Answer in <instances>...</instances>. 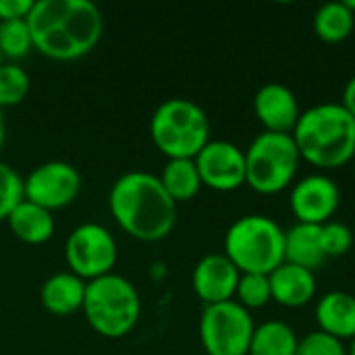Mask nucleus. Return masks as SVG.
<instances>
[{
	"label": "nucleus",
	"instance_id": "f257e3e1",
	"mask_svg": "<svg viewBox=\"0 0 355 355\" xmlns=\"http://www.w3.org/2000/svg\"><path fill=\"white\" fill-rule=\"evenodd\" d=\"M27 25L42 56L77 60L98 46L104 17L92 0H35Z\"/></svg>",
	"mask_w": 355,
	"mask_h": 355
},
{
	"label": "nucleus",
	"instance_id": "f03ea898",
	"mask_svg": "<svg viewBox=\"0 0 355 355\" xmlns=\"http://www.w3.org/2000/svg\"><path fill=\"white\" fill-rule=\"evenodd\" d=\"M114 223L133 239L160 241L177 223V202L166 193L160 179L146 171L121 175L108 193Z\"/></svg>",
	"mask_w": 355,
	"mask_h": 355
},
{
	"label": "nucleus",
	"instance_id": "7ed1b4c3",
	"mask_svg": "<svg viewBox=\"0 0 355 355\" xmlns=\"http://www.w3.org/2000/svg\"><path fill=\"white\" fill-rule=\"evenodd\" d=\"M293 139L310 164L333 171L355 156V119L341 102H322L302 112Z\"/></svg>",
	"mask_w": 355,
	"mask_h": 355
},
{
	"label": "nucleus",
	"instance_id": "20e7f679",
	"mask_svg": "<svg viewBox=\"0 0 355 355\" xmlns=\"http://www.w3.org/2000/svg\"><path fill=\"white\" fill-rule=\"evenodd\" d=\"M81 310L87 324L100 337L121 339L139 322L141 297L129 279L110 272L87 281Z\"/></svg>",
	"mask_w": 355,
	"mask_h": 355
},
{
	"label": "nucleus",
	"instance_id": "39448f33",
	"mask_svg": "<svg viewBox=\"0 0 355 355\" xmlns=\"http://www.w3.org/2000/svg\"><path fill=\"white\" fill-rule=\"evenodd\" d=\"M223 254L239 272L270 275L285 262V229L266 214H245L227 229Z\"/></svg>",
	"mask_w": 355,
	"mask_h": 355
},
{
	"label": "nucleus",
	"instance_id": "423d86ee",
	"mask_svg": "<svg viewBox=\"0 0 355 355\" xmlns=\"http://www.w3.org/2000/svg\"><path fill=\"white\" fill-rule=\"evenodd\" d=\"M150 137L168 160L196 158L210 141V121L193 100L168 98L150 119Z\"/></svg>",
	"mask_w": 355,
	"mask_h": 355
},
{
	"label": "nucleus",
	"instance_id": "0eeeda50",
	"mask_svg": "<svg viewBox=\"0 0 355 355\" xmlns=\"http://www.w3.org/2000/svg\"><path fill=\"white\" fill-rule=\"evenodd\" d=\"M300 160L291 133L262 131L245 150V183L258 193H279L293 183Z\"/></svg>",
	"mask_w": 355,
	"mask_h": 355
},
{
	"label": "nucleus",
	"instance_id": "6e6552de",
	"mask_svg": "<svg viewBox=\"0 0 355 355\" xmlns=\"http://www.w3.org/2000/svg\"><path fill=\"white\" fill-rule=\"evenodd\" d=\"M256 324L239 302L206 306L200 316V341L208 355H248Z\"/></svg>",
	"mask_w": 355,
	"mask_h": 355
},
{
	"label": "nucleus",
	"instance_id": "1a4fd4ad",
	"mask_svg": "<svg viewBox=\"0 0 355 355\" xmlns=\"http://www.w3.org/2000/svg\"><path fill=\"white\" fill-rule=\"evenodd\" d=\"M64 260L69 270L85 283L100 279L110 275L116 266V239L106 227L98 223H83L69 233L64 243Z\"/></svg>",
	"mask_w": 355,
	"mask_h": 355
},
{
	"label": "nucleus",
	"instance_id": "9d476101",
	"mask_svg": "<svg viewBox=\"0 0 355 355\" xmlns=\"http://www.w3.org/2000/svg\"><path fill=\"white\" fill-rule=\"evenodd\" d=\"M81 185V173L73 164L64 160H48L23 179V193L27 202L54 212L73 204Z\"/></svg>",
	"mask_w": 355,
	"mask_h": 355
},
{
	"label": "nucleus",
	"instance_id": "9b49d317",
	"mask_svg": "<svg viewBox=\"0 0 355 355\" xmlns=\"http://www.w3.org/2000/svg\"><path fill=\"white\" fill-rule=\"evenodd\" d=\"M202 185L214 191H235L245 185V150L227 139H210L193 158Z\"/></svg>",
	"mask_w": 355,
	"mask_h": 355
},
{
	"label": "nucleus",
	"instance_id": "f8f14e48",
	"mask_svg": "<svg viewBox=\"0 0 355 355\" xmlns=\"http://www.w3.org/2000/svg\"><path fill=\"white\" fill-rule=\"evenodd\" d=\"M289 204L297 223L324 225L333 218L341 204V189L331 177L314 173L293 185Z\"/></svg>",
	"mask_w": 355,
	"mask_h": 355
},
{
	"label": "nucleus",
	"instance_id": "ddd939ff",
	"mask_svg": "<svg viewBox=\"0 0 355 355\" xmlns=\"http://www.w3.org/2000/svg\"><path fill=\"white\" fill-rule=\"evenodd\" d=\"M254 112L264 125V131L272 133H293L302 116L295 92L281 81H268L258 87L254 96Z\"/></svg>",
	"mask_w": 355,
	"mask_h": 355
},
{
	"label": "nucleus",
	"instance_id": "4468645a",
	"mask_svg": "<svg viewBox=\"0 0 355 355\" xmlns=\"http://www.w3.org/2000/svg\"><path fill=\"white\" fill-rule=\"evenodd\" d=\"M241 272L225 254L204 256L191 272V287L196 295L206 304H223L235 300Z\"/></svg>",
	"mask_w": 355,
	"mask_h": 355
},
{
	"label": "nucleus",
	"instance_id": "2eb2a0df",
	"mask_svg": "<svg viewBox=\"0 0 355 355\" xmlns=\"http://www.w3.org/2000/svg\"><path fill=\"white\" fill-rule=\"evenodd\" d=\"M272 300L285 308H302L316 295V277L312 270L283 262L270 275Z\"/></svg>",
	"mask_w": 355,
	"mask_h": 355
},
{
	"label": "nucleus",
	"instance_id": "dca6fc26",
	"mask_svg": "<svg viewBox=\"0 0 355 355\" xmlns=\"http://www.w3.org/2000/svg\"><path fill=\"white\" fill-rule=\"evenodd\" d=\"M318 331L339 341L355 339V297L347 291H329L316 304Z\"/></svg>",
	"mask_w": 355,
	"mask_h": 355
},
{
	"label": "nucleus",
	"instance_id": "f3484780",
	"mask_svg": "<svg viewBox=\"0 0 355 355\" xmlns=\"http://www.w3.org/2000/svg\"><path fill=\"white\" fill-rule=\"evenodd\" d=\"M85 285L87 283L71 270L54 272L44 281L40 289V302L44 310L54 316H71L83 308Z\"/></svg>",
	"mask_w": 355,
	"mask_h": 355
},
{
	"label": "nucleus",
	"instance_id": "a211bd4d",
	"mask_svg": "<svg viewBox=\"0 0 355 355\" xmlns=\"http://www.w3.org/2000/svg\"><path fill=\"white\" fill-rule=\"evenodd\" d=\"M327 252L322 243V225L295 223L285 231V262L318 270L327 262Z\"/></svg>",
	"mask_w": 355,
	"mask_h": 355
},
{
	"label": "nucleus",
	"instance_id": "6ab92c4d",
	"mask_svg": "<svg viewBox=\"0 0 355 355\" xmlns=\"http://www.w3.org/2000/svg\"><path fill=\"white\" fill-rule=\"evenodd\" d=\"M10 233L27 243V245H42L54 235V216L50 210L23 200L6 218Z\"/></svg>",
	"mask_w": 355,
	"mask_h": 355
},
{
	"label": "nucleus",
	"instance_id": "aec40b11",
	"mask_svg": "<svg viewBox=\"0 0 355 355\" xmlns=\"http://www.w3.org/2000/svg\"><path fill=\"white\" fill-rule=\"evenodd\" d=\"M166 193L177 202L193 200L202 189V179L193 158H171L166 160L162 173L158 175Z\"/></svg>",
	"mask_w": 355,
	"mask_h": 355
},
{
	"label": "nucleus",
	"instance_id": "412c9836",
	"mask_svg": "<svg viewBox=\"0 0 355 355\" xmlns=\"http://www.w3.org/2000/svg\"><path fill=\"white\" fill-rule=\"evenodd\" d=\"M300 339L283 320H266L256 327L248 355H295Z\"/></svg>",
	"mask_w": 355,
	"mask_h": 355
},
{
	"label": "nucleus",
	"instance_id": "4be33fe9",
	"mask_svg": "<svg viewBox=\"0 0 355 355\" xmlns=\"http://www.w3.org/2000/svg\"><path fill=\"white\" fill-rule=\"evenodd\" d=\"M355 27V15L343 0L324 2L314 12V31L322 42L337 44L349 37Z\"/></svg>",
	"mask_w": 355,
	"mask_h": 355
},
{
	"label": "nucleus",
	"instance_id": "5701e85b",
	"mask_svg": "<svg viewBox=\"0 0 355 355\" xmlns=\"http://www.w3.org/2000/svg\"><path fill=\"white\" fill-rule=\"evenodd\" d=\"M33 50L31 31L27 19L17 21H0V54L2 58L21 60Z\"/></svg>",
	"mask_w": 355,
	"mask_h": 355
},
{
	"label": "nucleus",
	"instance_id": "b1692460",
	"mask_svg": "<svg viewBox=\"0 0 355 355\" xmlns=\"http://www.w3.org/2000/svg\"><path fill=\"white\" fill-rule=\"evenodd\" d=\"M31 87L29 73L19 67L17 62H2L0 64V108L21 104Z\"/></svg>",
	"mask_w": 355,
	"mask_h": 355
},
{
	"label": "nucleus",
	"instance_id": "393cba45",
	"mask_svg": "<svg viewBox=\"0 0 355 355\" xmlns=\"http://www.w3.org/2000/svg\"><path fill=\"white\" fill-rule=\"evenodd\" d=\"M235 302H239L245 310H258L264 308L268 302H272V289L268 275H256V272H241Z\"/></svg>",
	"mask_w": 355,
	"mask_h": 355
},
{
	"label": "nucleus",
	"instance_id": "a878e982",
	"mask_svg": "<svg viewBox=\"0 0 355 355\" xmlns=\"http://www.w3.org/2000/svg\"><path fill=\"white\" fill-rule=\"evenodd\" d=\"M25 200L23 177L6 162L0 160V223L10 216V212Z\"/></svg>",
	"mask_w": 355,
	"mask_h": 355
},
{
	"label": "nucleus",
	"instance_id": "bb28decb",
	"mask_svg": "<svg viewBox=\"0 0 355 355\" xmlns=\"http://www.w3.org/2000/svg\"><path fill=\"white\" fill-rule=\"evenodd\" d=\"M322 243H324L327 258L343 256L354 245V231L345 223L329 220L322 225Z\"/></svg>",
	"mask_w": 355,
	"mask_h": 355
},
{
	"label": "nucleus",
	"instance_id": "cd10ccee",
	"mask_svg": "<svg viewBox=\"0 0 355 355\" xmlns=\"http://www.w3.org/2000/svg\"><path fill=\"white\" fill-rule=\"evenodd\" d=\"M295 355H347V349L343 341L329 337L322 331H314L300 339Z\"/></svg>",
	"mask_w": 355,
	"mask_h": 355
},
{
	"label": "nucleus",
	"instance_id": "c85d7f7f",
	"mask_svg": "<svg viewBox=\"0 0 355 355\" xmlns=\"http://www.w3.org/2000/svg\"><path fill=\"white\" fill-rule=\"evenodd\" d=\"M35 0H0V21L27 19Z\"/></svg>",
	"mask_w": 355,
	"mask_h": 355
},
{
	"label": "nucleus",
	"instance_id": "c756f323",
	"mask_svg": "<svg viewBox=\"0 0 355 355\" xmlns=\"http://www.w3.org/2000/svg\"><path fill=\"white\" fill-rule=\"evenodd\" d=\"M341 104L345 106V110L355 119V75L345 83V87H343V100H341Z\"/></svg>",
	"mask_w": 355,
	"mask_h": 355
},
{
	"label": "nucleus",
	"instance_id": "7c9ffc66",
	"mask_svg": "<svg viewBox=\"0 0 355 355\" xmlns=\"http://www.w3.org/2000/svg\"><path fill=\"white\" fill-rule=\"evenodd\" d=\"M4 139H6V125H4V110L0 108V150L4 146Z\"/></svg>",
	"mask_w": 355,
	"mask_h": 355
},
{
	"label": "nucleus",
	"instance_id": "2f4dec72",
	"mask_svg": "<svg viewBox=\"0 0 355 355\" xmlns=\"http://www.w3.org/2000/svg\"><path fill=\"white\" fill-rule=\"evenodd\" d=\"M343 2H345V6L355 15V0H343Z\"/></svg>",
	"mask_w": 355,
	"mask_h": 355
},
{
	"label": "nucleus",
	"instance_id": "473e14b6",
	"mask_svg": "<svg viewBox=\"0 0 355 355\" xmlns=\"http://www.w3.org/2000/svg\"><path fill=\"white\" fill-rule=\"evenodd\" d=\"M347 355H355V339L352 341V347H349V352H347Z\"/></svg>",
	"mask_w": 355,
	"mask_h": 355
},
{
	"label": "nucleus",
	"instance_id": "72a5a7b5",
	"mask_svg": "<svg viewBox=\"0 0 355 355\" xmlns=\"http://www.w3.org/2000/svg\"><path fill=\"white\" fill-rule=\"evenodd\" d=\"M0 64H2V54H0Z\"/></svg>",
	"mask_w": 355,
	"mask_h": 355
}]
</instances>
